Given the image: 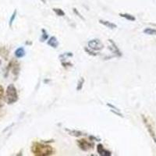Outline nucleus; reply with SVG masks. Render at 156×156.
<instances>
[{
  "label": "nucleus",
  "mask_w": 156,
  "mask_h": 156,
  "mask_svg": "<svg viewBox=\"0 0 156 156\" xmlns=\"http://www.w3.org/2000/svg\"><path fill=\"white\" fill-rule=\"evenodd\" d=\"M111 111H112V112H113V113H114V114L118 115V116H120V117H123V115H122V113H121V112H119V111H118V112H116V111H114V110H112V109H111Z\"/></svg>",
  "instance_id": "24"
},
{
  "label": "nucleus",
  "mask_w": 156,
  "mask_h": 156,
  "mask_svg": "<svg viewBox=\"0 0 156 156\" xmlns=\"http://www.w3.org/2000/svg\"><path fill=\"white\" fill-rule=\"evenodd\" d=\"M4 97V88L1 84H0V108L3 106V99Z\"/></svg>",
  "instance_id": "16"
},
{
  "label": "nucleus",
  "mask_w": 156,
  "mask_h": 156,
  "mask_svg": "<svg viewBox=\"0 0 156 156\" xmlns=\"http://www.w3.org/2000/svg\"><path fill=\"white\" fill-rule=\"evenodd\" d=\"M99 23H101V24H102V25H104L105 27H108V28H109V29L117 28L116 24H115L114 23L110 22V21H104V20H99Z\"/></svg>",
  "instance_id": "10"
},
{
  "label": "nucleus",
  "mask_w": 156,
  "mask_h": 156,
  "mask_svg": "<svg viewBox=\"0 0 156 156\" xmlns=\"http://www.w3.org/2000/svg\"><path fill=\"white\" fill-rule=\"evenodd\" d=\"M73 12H74V13H75V14H77V15L78 16H79V17H80V18L81 19V20H83V21H84V18H83V16L81 15V13H79V12H78L76 8H73Z\"/></svg>",
  "instance_id": "21"
},
{
  "label": "nucleus",
  "mask_w": 156,
  "mask_h": 156,
  "mask_svg": "<svg viewBox=\"0 0 156 156\" xmlns=\"http://www.w3.org/2000/svg\"><path fill=\"white\" fill-rule=\"evenodd\" d=\"M144 33L148 35H156V29L148 27L144 30Z\"/></svg>",
  "instance_id": "14"
},
{
  "label": "nucleus",
  "mask_w": 156,
  "mask_h": 156,
  "mask_svg": "<svg viewBox=\"0 0 156 156\" xmlns=\"http://www.w3.org/2000/svg\"><path fill=\"white\" fill-rule=\"evenodd\" d=\"M120 16L122 17V18L126 19V20H127L129 21H135L136 18L134 16L131 15V14H129V13H120L119 14Z\"/></svg>",
  "instance_id": "13"
},
{
  "label": "nucleus",
  "mask_w": 156,
  "mask_h": 156,
  "mask_svg": "<svg viewBox=\"0 0 156 156\" xmlns=\"http://www.w3.org/2000/svg\"><path fill=\"white\" fill-rule=\"evenodd\" d=\"M89 139L91 140H96V141H101V139L100 138H98L94 136H89Z\"/></svg>",
  "instance_id": "23"
},
{
  "label": "nucleus",
  "mask_w": 156,
  "mask_h": 156,
  "mask_svg": "<svg viewBox=\"0 0 156 156\" xmlns=\"http://www.w3.org/2000/svg\"><path fill=\"white\" fill-rule=\"evenodd\" d=\"M107 106L110 107L111 109H112V110H116V111H119V112H120V109H118V108H116V106H114L113 105L109 104V103H107Z\"/></svg>",
  "instance_id": "22"
},
{
  "label": "nucleus",
  "mask_w": 156,
  "mask_h": 156,
  "mask_svg": "<svg viewBox=\"0 0 156 156\" xmlns=\"http://www.w3.org/2000/svg\"><path fill=\"white\" fill-rule=\"evenodd\" d=\"M10 70H12L14 75H17L19 73V71H20V66H19L18 62H16V61H11L7 66L6 73H8L10 71Z\"/></svg>",
  "instance_id": "6"
},
{
  "label": "nucleus",
  "mask_w": 156,
  "mask_h": 156,
  "mask_svg": "<svg viewBox=\"0 0 156 156\" xmlns=\"http://www.w3.org/2000/svg\"><path fill=\"white\" fill-rule=\"evenodd\" d=\"M97 151L98 153L101 156H111L112 155V153L111 151H108L106 149H105L103 145L101 144H99L97 146Z\"/></svg>",
  "instance_id": "8"
},
{
  "label": "nucleus",
  "mask_w": 156,
  "mask_h": 156,
  "mask_svg": "<svg viewBox=\"0 0 156 156\" xmlns=\"http://www.w3.org/2000/svg\"><path fill=\"white\" fill-rule=\"evenodd\" d=\"M66 131H67L70 135L76 137V138H79V137L83 135V133L81 132V131H79V130H69V129H66Z\"/></svg>",
  "instance_id": "12"
},
{
  "label": "nucleus",
  "mask_w": 156,
  "mask_h": 156,
  "mask_svg": "<svg viewBox=\"0 0 156 156\" xmlns=\"http://www.w3.org/2000/svg\"><path fill=\"white\" fill-rule=\"evenodd\" d=\"M83 83H84V78L81 77V80L78 82L77 86V91H81V89L83 88Z\"/></svg>",
  "instance_id": "17"
},
{
  "label": "nucleus",
  "mask_w": 156,
  "mask_h": 156,
  "mask_svg": "<svg viewBox=\"0 0 156 156\" xmlns=\"http://www.w3.org/2000/svg\"><path fill=\"white\" fill-rule=\"evenodd\" d=\"M141 118H142L144 124L145 126L146 129H147L148 133H149V135L151 136V138H152V140H154V142L156 143V133L155 131V130H154L152 125H151V122H149L148 119L144 116V115H141Z\"/></svg>",
  "instance_id": "3"
},
{
  "label": "nucleus",
  "mask_w": 156,
  "mask_h": 156,
  "mask_svg": "<svg viewBox=\"0 0 156 156\" xmlns=\"http://www.w3.org/2000/svg\"><path fill=\"white\" fill-rule=\"evenodd\" d=\"M16 14H17V11H16V10H15L14 12L13 13V14H12V16H11L10 20V23H9L10 27H12V25H13V21H14V20H15L16 16Z\"/></svg>",
  "instance_id": "19"
},
{
  "label": "nucleus",
  "mask_w": 156,
  "mask_h": 156,
  "mask_svg": "<svg viewBox=\"0 0 156 156\" xmlns=\"http://www.w3.org/2000/svg\"><path fill=\"white\" fill-rule=\"evenodd\" d=\"M47 44H49L50 47H52L53 49H56L58 46H59V42H58L57 38H55V36L51 37L49 40H48V42H47Z\"/></svg>",
  "instance_id": "9"
},
{
  "label": "nucleus",
  "mask_w": 156,
  "mask_h": 156,
  "mask_svg": "<svg viewBox=\"0 0 156 156\" xmlns=\"http://www.w3.org/2000/svg\"><path fill=\"white\" fill-rule=\"evenodd\" d=\"M18 93L17 90L14 84L10 83L7 87L6 91H5V100L6 103L9 105L14 104L15 102L18 101Z\"/></svg>",
  "instance_id": "2"
},
{
  "label": "nucleus",
  "mask_w": 156,
  "mask_h": 156,
  "mask_svg": "<svg viewBox=\"0 0 156 156\" xmlns=\"http://www.w3.org/2000/svg\"><path fill=\"white\" fill-rule=\"evenodd\" d=\"M88 48L93 51H101L104 49V44L99 39H92L88 43Z\"/></svg>",
  "instance_id": "5"
},
{
  "label": "nucleus",
  "mask_w": 156,
  "mask_h": 156,
  "mask_svg": "<svg viewBox=\"0 0 156 156\" xmlns=\"http://www.w3.org/2000/svg\"><path fill=\"white\" fill-rule=\"evenodd\" d=\"M0 64H1V61H0Z\"/></svg>",
  "instance_id": "25"
},
{
  "label": "nucleus",
  "mask_w": 156,
  "mask_h": 156,
  "mask_svg": "<svg viewBox=\"0 0 156 156\" xmlns=\"http://www.w3.org/2000/svg\"><path fill=\"white\" fill-rule=\"evenodd\" d=\"M77 144L78 147L83 151H88L91 149H93L94 146L93 142L88 141L85 139H81V140H77Z\"/></svg>",
  "instance_id": "4"
},
{
  "label": "nucleus",
  "mask_w": 156,
  "mask_h": 156,
  "mask_svg": "<svg viewBox=\"0 0 156 156\" xmlns=\"http://www.w3.org/2000/svg\"><path fill=\"white\" fill-rule=\"evenodd\" d=\"M25 55H26V52H25V49L23 47H20L15 51V56L16 58H19V59L24 57Z\"/></svg>",
  "instance_id": "11"
},
{
  "label": "nucleus",
  "mask_w": 156,
  "mask_h": 156,
  "mask_svg": "<svg viewBox=\"0 0 156 156\" xmlns=\"http://www.w3.org/2000/svg\"><path fill=\"white\" fill-rule=\"evenodd\" d=\"M109 43L111 44V45H110V47H109V49L111 50L114 54H116L117 55V56H119V57H120V56H122V53L121 52V51H120V49H119V48L117 47V45L116 44V43H115L113 41H112V39H109Z\"/></svg>",
  "instance_id": "7"
},
{
  "label": "nucleus",
  "mask_w": 156,
  "mask_h": 156,
  "mask_svg": "<svg viewBox=\"0 0 156 156\" xmlns=\"http://www.w3.org/2000/svg\"><path fill=\"white\" fill-rule=\"evenodd\" d=\"M42 41L41 42H44V41H46L48 38H49V34H48V32H47L44 29H42Z\"/></svg>",
  "instance_id": "18"
},
{
  "label": "nucleus",
  "mask_w": 156,
  "mask_h": 156,
  "mask_svg": "<svg viewBox=\"0 0 156 156\" xmlns=\"http://www.w3.org/2000/svg\"><path fill=\"white\" fill-rule=\"evenodd\" d=\"M83 49H84V51H85L88 54L90 55H92V56H96V55H98V53L93 52V51H91V49H90L89 48H87V47H86V48H84Z\"/></svg>",
  "instance_id": "20"
},
{
  "label": "nucleus",
  "mask_w": 156,
  "mask_h": 156,
  "mask_svg": "<svg viewBox=\"0 0 156 156\" xmlns=\"http://www.w3.org/2000/svg\"><path fill=\"white\" fill-rule=\"evenodd\" d=\"M31 152L36 156H49L53 155L55 150L47 142H34L31 148Z\"/></svg>",
  "instance_id": "1"
},
{
  "label": "nucleus",
  "mask_w": 156,
  "mask_h": 156,
  "mask_svg": "<svg viewBox=\"0 0 156 156\" xmlns=\"http://www.w3.org/2000/svg\"><path fill=\"white\" fill-rule=\"evenodd\" d=\"M53 12H55V13L56 14L59 16H65V12L62 10V9H60V8H53L52 9Z\"/></svg>",
  "instance_id": "15"
}]
</instances>
